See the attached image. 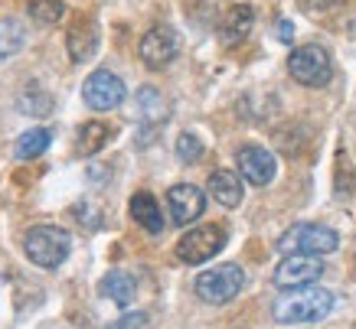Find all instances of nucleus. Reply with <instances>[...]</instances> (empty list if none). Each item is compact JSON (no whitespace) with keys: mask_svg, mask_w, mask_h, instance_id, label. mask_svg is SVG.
<instances>
[{"mask_svg":"<svg viewBox=\"0 0 356 329\" xmlns=\"http://www.w3.org/2000/svg\"><path fill=\"white\" fill-rule=\"evenodd\" d=\"M26 43V30L20 20H3L0 23V56H13L20 53Z\"/></svg>","mask_w":356,"mask_h":329,"instance_id":"nucleus-19","label":"nucleus"},{"mask_svg":"<svg viewBox=\"0 0 356 329\" xmlns=\"http://www.w3.org/2000/svg\"><path fill=\"white\" fill-rule=\"evenodd\" d=\"M288 72L307 88H321L334 78V62L324 46H298L288 59Z\"/></svg>","mask_w":356,"mask_h":329,"instance_id":"nucleus-4","label":"nucleus"},{"mask_svg":"<svg viewBox=\"0 0 356 329\" xmlns=\"http://www.w3.org/2000/svg\"><path fill=\"white\" fill-rule=\"evenodd\" d=\"M226 248V228L219 225H200L193 232H186L177 242V258L184 264H203L209 258H216Z\"/></svg>","mask_w":356,"mask_h":329,"instance_id":"nucleus-6","label":"nucleus"},{"mask_svg":"<svg viewBox=\"0 0 356 329\" xmlns=\"http://www.w3.org/2000/svg\"><path fill=\"white\" fill-rule=\"evenodd\" d=\"M334 310V294L324 290V287H298V290H288L284 297L275 300V319L284 323V326H294V323H317L324 319L327 313Z\"/></svg>","mask_w":356,"mask_h":329,"instance_id":"nucleus-1","label":"nucleus"},{"mask_svg":"<svg viewBox=\"0 0 356 329\" xmlns=\"http://www.w3.org/2000/svg\"><path fill=\"white\" fill-rule=\"evenodd\" d=\"M177 157L186 160V163L200 160V157H203V140L196 137V134H184V137L177 140Z\"/></svg>","mask_w":356,"mask_h":329,"instance_id":"nucleus-22","label":"nucleus"},{"mask_svg":"<svg viewBox=\"0 0 356 329\" xmlns=\"http://www.w3.org/2000/svg\"><path fill=\"white\" fill-rule=\"evenodd\" d=\"M278 33H281V40H284V43H291V23H288V20H281Z\"/></svg>","mask_w":356,"mask_h":329,"instance_id":"nucleus-25","label":"nucleus"},{"mask_svg":"<svg viewBox=\"0 0 356 329\" xmlns=\"http://www.w3.org/2000/svg\"><path fill=\"white\" fill-rule=\"evenodd\" d=\"M321 274H324V264L317 255H284V261L275 267V287L281 290L311 287Z\"/></svg>","mask_w":356,"mask_h":329,"instance_id":"nucleus-8","label":"nucleus"},{"mask_svg":"<svg viewBox=\"0 0 356 329\" xmlns=\"http://www.w3.org/2000/svg\"><path fill=\"white\" fill-rule=\"evenodd\" d=\"M63 10V0H30V17L36 23H59Z\"/></svg>","mask_w":356,"mask_h":329,"instance_id":"nucleus-21","label":"nucleus"},{"mask_svg":"<svg viewBox=\"0 0 356 329\" xmlns=\"http://www.w3.org/2000/svg\"><path fill=\"white\" fill-rule=\"evenodd\" d=\"M209 192H213V199H216L219 205L236 209L238 202H242V180H238L232 170H216L209 176Z\"/></svg>","mask_w":356,"mask_h":329,"instance_id":"nucleus-14","label":"nucleus"},{"mask_svg":"<svg viewBox=\"0 0 356 329\" xmlns=\"http://www.w3.org/2000/svg\"><path fill=\"white\" fill-rule=\"evenodd\" d=\"M20 108H23V111H30L33 117H46V115H49V108H53V98L46 95V92H36V98L23 95L20 98Z\"/></svg>","mask_w":356,"mask_h":329,"instance_id":"nucleus-23","label":"nucleus"},{"mask_svg":"<svg viewBox=\"0 0 356 329\" xmlns=\"http://www.w3.org/2000/svg\"><path fill=\"white\" fill-rule=\"evenodd\" d=\"M69 248H72V235L59 225H36L23 238L26 258L40 267H59L69 258Z\"/></svg>","mask_w":356,"mask_h":329,"instance_id":"nucleus-2","label":"nucleus"},{"mask_svg":"<svg viewBox=\"0 0 356 329\" xmlns=\"http://www.w3.org/2000/svg\"><path fill=\"white\" fill-rule=\"evenodd\" d=\"M337 238L334 228H327V225H317V222H301V225H291L288 232L278 238V251L284 255H330L337 251Z\"/></svg>","mask_w":356,"mask_h":329,"instance_id":"nucleus-3","label":"nucleus"},{"mask_svg":"<svg viewBox=\"0 0 356 329\" xmlns=\"http://www.w3.org/2000/svg\"><path fill=\"white\" fill-rule=\"evenodd\" d=\"M49 140H53V134L46 128H33L26 130L20 140H17V157L20 160H33V157H40L46 147H49Z\"/></svg>","mask_w":356,"mask_h":329,"instance_id":"nucleus-18","label":"nucleus"},{"mask_svg":"<svg viewBox=\"0 0 356 329\" xmlns=\"http://www.w3.org/2000/svg\"><path fill=\"white\" fill-rule=\"evenodd\" d=\"M131 219H134L140 228H147L151 235L163 232L161 205H157V199H154L151 192H134V199H131Z\"/></svg>","mask_w":356,"mask_h":329,"instance_id":"nucleus-13","label":"nucleus"},{"mask_svg":"<svg viewBox=\"0 0 356 329\" xmlns=\"http://www.w3.org/2000/svg\"><path fill=\"white\" fill-rule=\"evenodd\" d=\"M108 137H111L108 124L88 121V124H82V130H79V153H82V157H92V153H98V150L105 147Z\"/></svg>","mask_w":356,"mask_h":329,"instance_id":"nucleus-17","label":"nucleus"},{"mask_svg":"<svg viewBox=\"0 0 356 329\" xmlns=\"http://www.w3.org/2000/svg\"><path fill=\"white\" fill-rule=\"evenodd\" d=\"M124 82H121L115 72L108 69H98L86 78V85H82V98H86V105L92 111H111V108H118L124 101Z\"/></svg>","mask_w":356,"mask_h":329,"instance_id":"nucleus-7","label":"nucleus"},{"mask_svg":"<svg viewBox=\"0 0 356 329\" xmlns=\"http://www.w3.org/2000/svg\"><path fill=\"white\" fill-rule=\"evenodd\" d=\"M167 205H170V219L177 225H190L196 222L206 209V196L190 183H177L170 192H167Z\"/></svg>","mask_w":356,"mask_h":329,"instance_id":"nucleus-11","label":"nucleus"},{"mask_svg":"<svg viewBox=\"0 0 356 329\" xmlns=\"http://www.w3.org/2000/svg\"><path fill=\"white\" fill-rule=\"evenodd\" d=\"M98 46V30L95 23H79V26H72V33H69V56L76 59V62H82V59H88V56L95 53Z\"/></svg>","mask_w":356,"mask_h":329,"instance_id":"nucleus-16","label":"nucleus"},{"mask_svg":"<svg viewBox=\"0 0 356 329\" xmlns=\"http://www.w3.org/2000/svg\"><path fill=\"white\" fill-rule=\"evenodd\" d=\"M245 287V271L238 264H219L196 277V294L206 303H229Z\"/></svg>","mask_w":356,"mask_h":329,"instance_id":"nucleus-5","label":"nucleus"},{"mask_svg":"<svg viewBox=\"0 0 356 329\" xmlns=\"http://www.w3.org/2000/svg\"><path fill=\"white\" fill-rule=\"evenodd\" d=\"M134 290H138V284H134V277L124 274V271H111V274L102 280V294H105L111 303H118V307H128L131 300H134Z\"/></svg>","mask_w":356,"mask_h":329,"instance_id":"nucleus-15","label":"nucleus"},{"mask_svg":"<svg viewBox=\"0 0 356 329\" xmlns=\"http://www.w3.org/2000/svg\"><path fill=\"white\" fill-rule=\"evenodd\" d=\"M236 163H238V173L245 176L252 186H268L275 180V170H278V163L271 157V150L265 147H255V144H248L236 153Z\"/></svg>","mask_w":356,"mask_h":329,"instance_id":"nucleus-10","label":"nucleus"},{"mask_svg":"<svg viewBox=\"0 0 356 329\" xmlns=\"http://www.w3.org/2000/svg\"><path fill=\"white\" fill-rule=\"evenodd\" d=\"M177 53H180V40H177V33L170 26H154L140 40V59L151 69H163L167 62H173Z\"/></svg>","mask_w":356,"mask_h":329,"instance_id":"nucleus-9","label":"nucleus"},{"mask_svg":"<svg viewBox=\"0 0 356 329\" xmlns=\"http://www.w3.org/2000/svg\"><path fill=\"white\" fill-rule=\"evenodd\" d=\"M252 23H255V10L248 7V3H236V7H229L222 23H219V36H222V43L226 46H236L242 43L248 33H252Z\"/></svg>","mask_w":356,"mask_h":329,"instance_id":"nucleus-12","label":"nucleus"},{"mask_svg":"<svg viewBox=\"0 0 356 329\" xmlns=\"http://www.w3.org/2000/svg\"><path fill=\"white\" fill-rule=\"evenodd\" d=\"M138 108H140V115H144V121H163V117H167V101H163L161 92H154V88H140Z\"/></svg>","mask_w":356,"mask_h":329,"instance_id":"nucleus-20","label":"nucleus"},{"mask_svg":"<svg viewBox=\"0 0 356 329\" xmlns=\"http://www.w3.org/2000/svg\"><path fill=\"white\" fill-rule=\"evenodd\" d=\"M147 326V313H128V317L108 323V329H144Z\"/></svg>","mask_w":356,"mask_h":329,"instance_id":"nucleus-24","label":"nucleus"}]
</instances>
